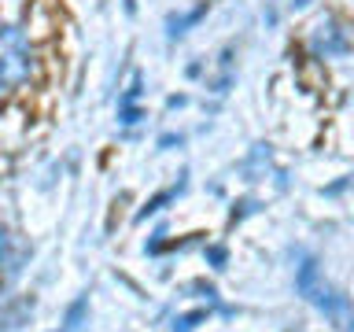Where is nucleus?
<instances>
[{
    "instance_id": "f257e3e1",
    "label": "nucleus",
    "mask_w": 354,
    "mask_h": 332,
    "mask_svg": "<svg viewBox=\"0 0 354 332\" xmlns=\"http://www.w3.org/2000/svg\"><path fill=\"white\" fill-rule=\"evenodd\" d=\"M37 77V52L22 26H0V89H22Z\"/></svg>"
},
{
    "instance_id": "f03ea898",
    "label": "nucleus",
    "mask_w": 354,
    "mask_h": 332,
    "mask_svg": "<svg viewBox=\"0 0 354 332\" xmlns=\"http://www.w3.org/2000/svg\"><path fill=\"white\" fill-rule=\"evenodd\" d=\"M295 288H299V295L310 299V303H314L321 314L332 317V321H339V325H347V321L354 317V314H351V306H347V299H343L336 288H332L325 277H321L314 255H299V266H295Z\"/></svg>"
},
{
    "instance_id": "7ed1b4c3",
    "label": "nucleus",
    "mask_w": 354,
    "mask_h": 332,
    "mask_svg": "<svg viewBox=\"0 0 354 332\" xmlns=\"http://www.w3.org/2000/svg\"><path fill=\"white\" fill-rule=\"evenodd\" d=\"M310 52L317 59H336V55H347L351 52V33L339 26L336 19H321L314 33H310Z\"/></svg>"
},
{
    "instance_id": "20e7f679",
    "label": "nucleus",
    "mask_w": 354,
    "mask_h": 332,
    "mask_svg": "<svg viewBox=\"0 0 354 332\" xmlns=\"http://www.w3.org/2000/svg\"><path fill=\"white\" fill-rule=\"evenodd\" d=\"M207 8H210L207 0H199V4H196L192 11H181V15H170V19H166V37H170V41L185 37V33H188V30H192L199 19L207 15Z\"/></svg>"
},
{
    "instance_id": "39448f33",
    "label": "nucleus",
    "mask_w": 354,
    "mask_h": 332,
    "mask_svg": "<svg viewBox=\"0 0 354 332\" xmlns=\"http://www.w3.org/2000/svg\"><path fill=\"white\" fill-rule=\"evenodd\" d=\"M85 317H88V292L77 295L74 303H71V310H66V321H63L59 332H82V329H85Z\"/></svg>"
},
{
    "instance_id": "423d86ee",
    "label": "nucleus",
    "mask_w": 354,
    "mask_h": 332,
    "mask_svg": "<svg viewBox=\"0 0 354 332\" xmlns=\"http://www.w3.org/2000/svg\"><path fill=\"white\" fill-rule=\"evenodd\" d=\"M181 188H185V185H177V188H166V192H159L155 199H148V203H144V210L137 214V221H148L151 214H159V210H162L166 203H170V199H177V192H181Z\"/></svg>"
},
{
    "instance_id": "0eeeda50",
    "label": "nucleus",
    "mask_w": 354,
    "mask_h": 332,
    "mask_svg": "<svg viewBox=\"0 0 354 332\" xmlns=\"http://www.w3.org/2000/svg\"><path fill=\"white\" fill-rule=\"evenodd\" d=\"M203 321H207V310H192V314L174 321V332H196V325H203Z\"/></svg>"
},
{
    "instance_id": "6e6552de",
    "label": "nucleus",
    "mask_w": 354,
    "mask_h": 332,
    "mask_svg": "<svg viewBox=\"0 0 354 332\" xmlns=\"http://www.w3.org/2000/svg\"><path fill=\"white\" fill-rule=\"evenodd\" d=\"M140 93H144V77L137 74V77H133V85H129L126 93L118 96V107H122V104H137V100H140Z\"/></svg>"
},
{
    "instance_id": "1a4fd4ad",
    "label": "nucleus",
    "mask_w": 354,
    "mask_h": 332,
    "mask_svg": "<svg viewBox=\"0 0 354 332\" xmlns=\"http://www.w3.org/2000/svg\"><path fill=\"white\" fill-rule=\"evenodd\" d=\"M140 118H144L140 107H133V104H122V107H118V122H122V126H137Z\"/></svg>"
},
{
    "instance_id": "9d476101",
    "label": "nucleus",
    "mask_w": 354,
    "mask_h": 332,
    "mask_svg": "<svg viewBox=\"0 0 354 332\" xmlns=\"http://www.w3.org/2000/svg\"><path fill=\"white\" fill-rule=\"evenodd\" d=\"M207 262L214 270H225V248H207Z\"/></svg>"
},
{
    "instance_id": "9b49d317",
    "label": "nucleus",
    "mask_w": 354,
    "mask_h": 332,
    "mask_svg": "<svg viewBox=\"0 0 354 332\" xmlns=\"http://www.w3.org/2000/svg\"><path fill=\"white\" fill-rule=\"evenodd\" d=\"M174 144H181V133H162L159 137V148H174Z\"/></svg>"
},
{
    "instance_id": "f8f14e48",
    "label": "nucleus",
    "mask_w": 354,
    "mask_h": 332,
    "mask_svg": "<svg viewBox=\"0 0 354 332\" xmlns=\"http://www.w3.org/2000/svg\"><path fill=\"white\" fill-rule=\"evenodd\" d=\"M8 248H11V240H8V229L0 225V259H4V255H8Z\"/></svg>"
},
{
    "instance_id": "ddd939ff",
    "label": "nucleus",
    "mask_w": 354,
    "mask_h": 332,
    "mask_svg": "<svg viewBox=\"0 0 354 332\" xmlns=\"http://www.w3.org/2000/svg\"><path fill=\"white\" fill-rule=\"evenodd\" d=\"M351 181H354V177H343V181H336V185H332V188H328V192H343V188H347Z\"/></svg>"
},
{
    "instance_id": "4468645a",
    "label": "nucleus",
    "mask_w": 354,
    "mask_h": 332,
    "mask_svg": "<svg viewBox=\"0 0 354 332\" xmlns=\"http://www.w3.org/2000/svg\"><path fill=\"white\" fill-rule=\"evenodd\" d=\"M306 4H310V0H292V8H295V11H303Z\"/></svg>"
},
{
    "instance_id": "2eb2a0df",
    "label": "nucleus",
    "mask_w": 354,
    "mask_h": 332,
    "mask_svg": "<svg viewBox=\"0 0 354 332\" xmlns=\"http://www.w3.org/2000/svg\"><path fill=\"white\" fill-rule=\"evenodd\" d=\"M343 332H354V317L347 321V325H343Z\"/></svg>"
}]
</instances>
